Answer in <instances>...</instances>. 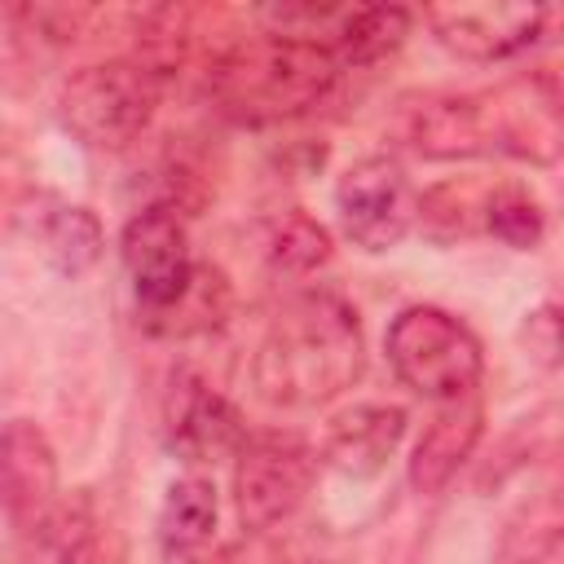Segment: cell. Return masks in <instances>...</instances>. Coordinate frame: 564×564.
Returning a JSON list of instances; mask_svg holds the SVG:
<instances>
[{
	"instance_id": "obj_1",
	"label": "cell",
	"mask_w": 564,
	"mask_h": 564,
	"mask_svg": "<svg viewBox=\"0 0 564 564\" xmlns=\"http://www.w3.org/2000/svg\"><path fill=\"white\" fill-rule=\"evenodd\" d=\"M366 370V335L357 308L335 291L291 295L264 326L251 383L278 410H313L348 392Z\"/></svg>"
},
{
	"instance_id": "obj_2",
	"label": "cell",
	"mask_w": 564,
	"mask_h": 564,
	"mask_svg": "<svg viewBox=\"0 0 564 564\" xmlns=\"http://www.w3.org/2000/svg\"><path fill=\"white\" fill-rule=\"evenodd\" d=\"M339 75L344 66L330 53V44L269 26L234 40L225 53L212 57L207 93L216 110L229 115L234 123L269 128L322 106Z\"/></svg>"
},
{
	"instance_id": "obj_3",
	"label": "cell",
	"mask_w": 564,
	"mask_h": 564,
	"mask_svg": "<svg viewBox=\"0 0 564 564\" xmlns=\"http://www.w3.org/2000/svg\"><path fill=\"white\" fill-rule=\"evenodd\" d=\"M163 75L141 57H106L79 66L57 93L62 128L88 150H128L154 119Z\"/></svg>"
},
{
	"instance_id": "obj_4",
	"label": "cell",
	"mask_w": 564,
	"mask_h": 564,
	"mask_svg": "<svg viewBox=\"0 0 564 564\" xmlns=\"http://www.w3.org/2000/svg\"><path fill=\"white\" fill-rule=\"evenodd\" d=\"M480 154H507L533 167L564 159V79L551 70H520L494 88L467 93Z\"/></svg>"
},
{
	"instance_id": "obj_5",
	"label": "cell",
	"mask_w": 564,
	"mask_h": 564,
	"mask_svg": "<svg viewBox=\"0 0 564 564\" xmlns=\"http://www.w3.org/2000/svg\"><path fill=\"white\" fill-rule=\"evenodd\" d=\"M388 361L397 379L423 401H458L480 392L485 352L467 322L436 304H410L388 326Z\"/></svg>"
},
{
	"instance_id": "obj_6",
	"label": "cell",
	"mask_w": 564,
	"mask_h": 564,
	"mask_svg": "<svg viewBox=\"0 0 564 564\" xmlns=\"http://www.w3.org/2000/svg\"><path fill=\"white\" fill-rule=\"evenodd\" d=\"M317 458L322 454L300 432H251L234 458V511L242 529L269 533L295 516L313 489Z\"/></svg>"
},
{
	"instance_id": "obj_7",
	"label": "cell",
	"mask_w": 564,
	"mask_h": 564,
	"mask_svg": "<svg viewBox=\"0 0 564 564\" xmlns=\"http://www.w3.org/2000/svg\"><path fill=\"white\" fill-rule=\"evenodd\" d=\"M119 256H123V273L141 313V326L154 322L159 313H167L194 282L198 260L189 251V234L185 220L176 212V203H150L141 207L119 238Z\"/></svg>"
},
{
	"instance_id": "obj_8",
	"label": "cell",
	"mask_w": 564,
	"mask_h": 564,
	"mask_svg": "<svg viewBox=\"0 0 564 564\" xmlns=\"http://www.w3.org/2000/svg\"><path fill=\"white\" fill-rule=\"evenodd\" d=\"M419 207L423 198L392 154L357 159L335 185V212L344 238L370 256L401 247V238L419 225Z\"/></svg>"
},
{
	"instance_id": "obj_9",
	"label": "cell",
	"mask_w": 564,
	"mask_h": 564,
	"mask_svg": "<svg viewBox=\"0 0 564 564\" xmlns=\"http://www.w3.org/2000/svg\"><path fill=\"white\" fill-rule=\"evenodd\" d=\"M423 22L432 26L436 44L463 62H507L542 44L555 26H564V9L476 0V4H432L423 9Z\"/></svg>"
},
{
	"instance_id": "obj_10",
	"label": "cell",
	"mask_w": 564,
	"mask_h": 564,
	"mask_svg": "<svg viewBox=\"0 0 564 564\" xmlns=\"http://www.w3.org/2000/svg\"><path fill=\"white\" fill-rule=\"evenodd\" d=\"M247 423L234 410V401H225L216 388H207L194 375H176L172 379V397H167V445L176 458L185 463H220V458H238V449L247 445Z\"/></svg>"
},
{
	"instance_id": "obj_11",
	"label": "cell",
	"mask_w": 564,
	"mask_h": 564,
	"mask_svg": "<svg viewBox=\"0 0 564 564\" xmlns=\"http://www.w3.org/2000/svg\"><path fill=\"white\" fill-rule=\"evenodd\" d=\"M57 454L35 419H9L4 427V520L13 538H31L57 502Z\"/></svg>"
},
{
	"instance_id": "obj_12",
	"label": "cell",
	"mask_w": 564,
	"mask_h": 564,
	"mask_svg": "<svg viewBox=\"0 0 564 564\" xmlns=\"http://www.w3.org/2000/svg\"><path fill=\"white\" fill-rule=\"evenodd\" d=\"M405 423L410 419H405L401 405H383V401L352 405V410H344L326 423V436H322L317 454L339 476H352V480L379 476L388 467V458L397 454V445L405 436Z\"/></svg>"
},
{
	"instance_id": "obj_13",
	"label": "cell",
	"mask_w": 564,
	"mask_h": 564,
	"mask_svg": "<svg viewBox=\"0 0 564 564\" xmlns=\"http://www.w3.org/2000/svg\"><path fill=\"white\" fill-rule=\"evenodd\" d=\"M480 432H485L480 392L436 405V414L427 419V427H423V436L414 441V454H410L414 494H441L458 476V467L471 458Z\"/></svg>"
},
{
	"instance_id": "obj_14",
	"label": "cell",
	"mask_w": 564,
	"mask_h": 564,
	"mask_svg": "<svg viewBox=\"0 0 564 564\" xmlns=\"http://www.w3.org/2000/svg\"><path fill=\"white\" fill-rule=\"evenodd\" d=\"M216 485L207 476H181L167 485L159 520H154V555L159 564H207L216 542Z\"/></svg>"
},
{
	"instance_id": "obj_15",
	"label": "cell",
	"mask_w": 564,
	"mask_h": 564,
	"mask_svg": "<svg viewBox=\"0 0 564 564\" xmlns=\"http://www.w3.org/2000/svg\"><path fill=\"white\" fill-rule=\"evenodd\" d=\"M22 225H26V238L40 247V256L62 278H79L101 260V247H106L101 220L79 203L35 198L31 212H22Z\"/></svg>"
},
{
	"instance_id": "obj_16",
	"label": "cell",
	"mask_w": 564,
	"mask_h": 564,
	"mask_svg": "<svg viewBox=\"0 0 564 564\" xmlns=\"http://www.w3.org/2000/svg\"><path fill=\"white\" fill-rule=\"evenodd\" d=\"M31 564H101V520L88 489L62 494L26 538Z\"/></svg>"
},
{
	"instance_id": "obj_17",
	"label": "cell",
	"mask_w": 564,
	"mask_h": 564,
	"mask_svg": "<svg viewBox=\"0 0 564 564\" xmlns=\"http://www.w3.org/2000/svg\"><path fill=\"white\" fill-rule=\"evenodd\" d=\"M410 22L414 13L401 9V4H357V9H339L330 31H326V44L330 53L339 57V66H375L383 62L388 53H397L410 35Z\"/></svg>"
},
{
	"instance_id": "obj_18",
	"label": "cell",
	"mask_w": 564,
	"mask_h": 564,
	"mask_svg": "<svg viewBox=\"0 0 564 564\" xmlns=\"http://www.w3.org/2000/svg\"><path fill=\"white\" fill-rule=\"evenodd\" d=\"M498 564H564V489H538L507 516Z\"/></svg>"
},
{
	"instance_id": "obj_19",
	"label": "cell",
	"mask_w": 564,
	"mask_h": 564,
	"mask_svg": "<svg viewBox=\"0 0 564 564\" xmlns=\"http://www.w3.org/2000/svg\"><path fill=\"white\" fill-rule=\"evenodd\" d=\"M405 141L423 159H476V132H471V106L467 93H441L423 97L405 115Z\"/></svg>"
},
{
	"instance_id": "obj_20",
	"label": "cell",
	"mask_w": 564,
	"mask_h": 564,
	"mask_svg": "<svg viewBox=\"0 0 564 564\" xmlns=\"http://www.w3.org/2000/svg\"><path fill=\"white\" fill-rule=\"evenodd\" d=\"M229 308H234V286H229V278H225L216 264H203V260H198V273H194V282H189V291H185L167 313H159L154 322H145V330L159 335V339H194V335H207V330L225 326Z\"/></svg>"
},
{
	"instance_id": "obj_21",
	"label": "cell",
	"mask_w": 564,
	"mask_h": 564,
	"mask_svg": "<svg viewBox=\"0 0 564 564\" xmlns=\"http://www.w3.org/2000/svg\"><path fill=\"white\" fill-rule=\"evenodd\" d=\"M264 256H269V264L278 273L308 278V273H317L330 260V234L308 212H282L278 220H269Z\"/></svg>"
},
{
	"instance_id": "obj_22",
	"label": "cell",
	"mask_w": 564,
	"mask_h": 564,
	"mask_svg": "<svg viewBox=\"0 0 564 564\" xmlns=\"http://www.w3.org/2000/svg\"><path fill=\"white\" fill-rule=\"evenodd\" d=\"M480 229H489L498 242L516 247V251H533L546 234V216L542 203L520 189V185H498L494 194H485V220Z\"/></svg>"
},
{
	"instance_id": "obj_23",
	"label": "cell",
	"mask_w": 564,
	"mask_h": 564,
	"mask_svg": "<svg viewBox=\"0 0 564 564\" xmlns=\"http://www.w3.org/2000/svg\"><path fill=\"white\" fill-rule=\"evenodd\" d=\"M520 344L529 348L533 361L542 366H560L564 361V304H542L524 317L520 326Z\"/></svg>"
},
{
	"instance_id": "obj_24",
	"label": "cell",
	"mask_w": 564,
	"mask_h": 564,
	"mask_svg": "<svg viewBox=\"0 0 564 564\" xmlns=\"http://www.w3.org/2000/svg\"><path fill=\"white\" fill-rule=\"evenodd\" d=\"M207 564H286V551L269 538V533H256V529H242V538L225 542Z\"/></svg>"
}]
</instances>
